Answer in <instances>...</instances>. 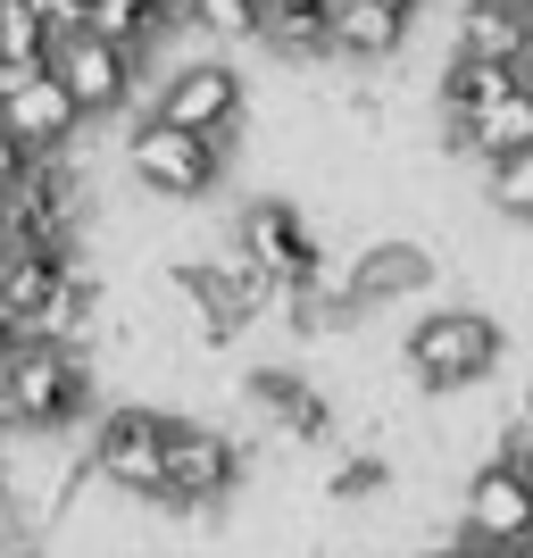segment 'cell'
<instances>
[{"label":"cell","instance_id":"cell-5","mask_svg":"<svg viewBox=\"0 0 533 558\" xmlns=\"http://www.w3.org/2000/svg\"><path fill=\"white\" fill-rule=\"evenodd\" d=\"M125 167H134V184H150L159 201H201V192L226 175V150L184 125H167V117H142L134 142H125Z\"/></svg>","mask_w":533,"mask_h":558},{"label":"cell","instance_id":"cell-17","mask_svg":"<svg viewBox=\"0 0 533 558\" xmlns=\"http://www.w3.org/2000/svg\"><path fill=\"white\" fill-rule=\"evenodd\" d=\"M459 150H475V159H517V150H533V93H509L492 100L484 117H459Z\"/></svg>","mask_w":533,"mask_h":558},{"label":"cell","instance_id":"cell-15","mask_svg":"<svg viewBox=\"0 0 533 558\" xmlns=\"http://www.w3.org/2000/svg\"><path fill=\"white\" fill-rule=\"evenodd\" d=\"M167 25H184V17H175V0H93V25H84V34L109 43V50H125V59H142Z\"/></svg>","mask_w":533,"mask_h":558},{"label":"cell","instance_id":"cell-29","mask_svg":"<svg viewBox=\"0 0 533 558\" xmlns=\"http://www.w3.org/2000/svg\"><path fill=\"white\" fill-rule=\"evenodd\" d=\"M425 558H484V550H467V542H459V550H425Z\"/></svg>","mask_w":533,"mask_h":558},{"label":"cell","instance_id":"cell-21","mask_svg":"<svg viewBox=\"0 0 533 558\" xmlns=\"http://www.w3.org/2000/svg\"><path fill=\"white\" fill-rule=\"evenodd\" d=\"M175 17L201 25V34H226V43H242V34H258L267 0H175Z\"/></svg>","mask_w":533,"mask_h":558},{"label":"cell","instance_id":"cell-11","mask_svg":"<svg viewBox=\"0 0 533 558\" xmlns=\"http://www.w3.org/2000/svg\"><path fill=\"white\" fill-rule=\"evenodd\" d=\"M68 276H75L68 251H17V258H0V308H9V326L34 333V326H43V308L68 292Z\"/></svg>","mask_w":533,"mask_h":558},{"label":"cell","instance_id":"cell-13","mask_svg":"<svg viewBox=\"0 0 533 558\" xmlns=\"http://www.w3.org/2000/svg\"><path fill=\"white\" fill-rule=\"evenodd\" d=\"M425 276H434V258L417 251V242H375L359 267H350L342 301L367 308V301H400V292H425Z\"/></svg>","mask_w":533,"mask_h":558},{"label":"cell","instance_id":"cell-22","mask_svg":"<svg viewBox=\"0 0 533 558\" xmlns=\"http://www.w3.org/2000/svg\"><path fill=\"white\" fill-rule=\"evenodd\" d=\"M484 192H492V209H500V217L533 226V150H517V159H492V167H484Z\"/></svg>","mask_w":533,"mask_h":558},{"label":"cell","instance_id":"cell-18","mask_svg":"<svg viewBox=\"0 0 533 558\" xmlns=\"http://www.w3.org/2000/svg\"><path fill=\"white\" fill-rule=\"evenodd\" d=\"M525 34H533V17H517V9H500V0H467V17H459V59H492V68H509Z\"/></svg>","mask_w":533,"mask_h":558},{"label":"cell","instance_id":"cell-14","mask_svg":"<svg viewBox=\"0 0 533 558\" xmlns=\"http://www.w3.org/2000/svg\"><path fill=\"white\" fill-rule=\"evenodd\" d=\"M251 400H258V409H276V425H283V434H301V442H325V434H334V400H325L317 384H301V375H283V367L251 375Z\"/></svg>","mask_w":533,"mask_h":558},{"label":"cell","instance_id":"cell-30","mask_svg":"<svg viewBox=\"0 0 533 558\" xmlns=\"http://www.w3.org/2000/svg\"><path fill=\"white\" fill-rule=\"evenodd\" d=\"M500 9H517V17H533V0H500Z\"/></svg>","mask_w":533,"mask_h":558},{"label":"cell","instance_id":"cell-6","mask_svg":"<svg viewBox=\"0 0 533 558\" xmlns=\"http://www.w3.org/2000/svg\"><path fill=\"white\" fill-rule=\"evenodd\" d=\"M242 258H251L258 276H276L283 283V301L292 292H325V258H317V233L301 226V209L292 201H251L242 209Z\"/></svg>","mask_w":533,"mask_h":558},{"label":"cell","instance_id":"cell-25","mask_svg":"<svg viewBox=\"0 0 533 558\" xmlns=\"http://www.w3.org/2000/svg\"><path fill=\"white\" fill-rule=\"evenodd\" d=\"M25 175H34V150H25V142L9 134V125H0V192H17Z\"/></svg>","mask_w":533,"mask_h":558},{"label":"cell","instance_id":"cell-26","mask_svg":"<svg viewBox=\"0 0 533 558\" xmlns=\"http://www.w3.org/2000/svg\"><path fill=\"white\" fill-rule=\"evenodd\" d=\"M509 75H517V93H533V34L517 43V59H509Z\"/></svg>","mask_w":533,"mask_h":558},{"label":"cell","instance_id":"cell-19","mask_svg":"<svg viewBox=\"0 0 533 558\" xmlns=\"http://www.w3.org/2000/svg\"><path fill=\"white\" fill-rule=\"evenodd\" d=\"M509 93H517L509 68H492V59H459V50H450V68H441V109H450V117H484L492 100H509Z\"/></svg>","mask_w":533,"mask_h":558},{"label":"cell","instance_id":"cell-3","mask_svg":"<svg viewBox=\"0 0 533 558\" xmlns=\"http://www.w3.org/2000/svg\"><path fill=\"white\" fill-rule=\"evenodd\" d=\"M500 367V326H492L484 308H441L409 333V375H417L425 392H467V384H484Z\"/></svg>","mask_w":533,"mask_h":558},{"label":"cell","instance_id":"cell-4","mask_svg":"<svg viewBox=\"0 0 533 558\" xmlns=\"http://www.w3.org/2000/svg\"><path fill=\"white\" fill-rule=\"evenodd\" d=\"M167 442H175V417L125 400L93 434V475L117 484V492H134V500H167Z\"/></svg>","mask_w":533,"mask_h":558},{"label":"cell","instance_id":"cell-1","mask_svg":"<svg viewBox=\"0 0 533 558\" xmlns=\"http://www.w3.org/2000/svg\"><path fill=\"white\" fill-rule=\"evenodd\" d=\"M93 400V367L75 342H17L0 367V425L9 434H68Z\"/></svg>","mask_w":533,"mask_h":558},{"label":"cell","instance_id":"cell-20","mask_svg":"<svg viewBox=\"0 0 533 558\" xmlns=\"http://www.w3.org/2000/svg\"><path fill=\"white\" fill-rule=\"evenodd\" d=\"M50 50H59V34H50L43 9L34 0H0V68H50Z\"/></svg>","mask_w":533,"mask_h":558},{"label":"cell","instance_id":"cell-9","mask_svg":"<svg viewBox=\"0 0 533 558\" xmlns=\"http://www.w3.org/2000/svg\"><path fill=\"white\" fill-rule=\"evenodd\" d=\"M233 484H242V450L217 425H175V442H167V500L175 509H209Z\"/></svg>","mask_w":533,"mask_h":558},{"label":"cell","instance_id":"cell-10","mask_svg":"<svg viewBox=\"0 0 533 558\" xmlns=\"http://www.w3.org/2000/svg\"><path fill=\"white\" fill-rule=\"evenodd\" d=\"M134 68H142V59L93 43V34H68V43L50 50V75L68 84V100L84 117H117V109H125V100H134Z\"/></svg>","mask_w":533,"mask_h":558},{"label":"cell","instance_id":"cell-7","mask_svg":"<svg viewBox=\"0 0 533 558\" xmlns=\"http://www.w3.org/2000/svg\"><path fill=\"white\" fill-rule=\"evenodd\" d=\"M0 125L34 150V159H59L84 125V109L68 100V84L50 68H0Z\"/></svg>","mask_w":533,"mask_h":558},{"label":"cell","instance_id":"cell-23","mask_svg":"<svg viewBox=\"0 0 533 558\" xmlns=\"http://www.w3.org/2000/svg\"><path fill=\"white\" fill-rule=\"evenodd\" d=\"M384 484H392V466L375 459V450H359V459H342L334 475H325V492H334V500H375Z\"/></svg>","mask_w":533,"mask_h":558},{"label":"cell","instance_id":"cell-24","mask_svg":"<svg viewBox=\"0 0 533 558\" xmlns=\"http://www.w3.org/2000/svg\"><path fill=\"white\" fill-rule=\"evenodd\" d=\"M34 9H43V17H50V34H59V43L93 25V0H34Z\"/></svg>","mask_w":533,"mask_h":558},{"label":"cell","instance_id":"cell-16","mask_svg":"<svg viewBox=\"0 0 533 558\" xmlns=\"http://www.w3.org/2000/svg\"><path fill=\"white\" fill-rule=\"evenodd\" d=\"M258 43L283 50V59H317V50H334V0H267Z\"/></svg>","mask_w":533,"mask_h":558},{"label":"cell","instance_id":"cell-27","mask_svg":"<svg viewBox=\"0 0 533 558\" xmlns=\"http://www.w3.org/2000/svg\"><path fill=\"white\" fill-rule=\"evenodd\" d=\"M17 342H25V333L9 326V308H0V367H9V350H17Z\"/></svg>","mask_w":533,"mask_h":558},{"label":"cell","instance_id":"cell-28","mask_svg":"<svg viewBox=\"0 0 533 558\" xmlns=\"http://www.w3.org/2000/svg\"><path fill=\"white\" fill-rule=\"evenodd\" d=\"M517 425H533V375H525V392H517Z\"/></svg>","mask_w":533,"mask_h":558},{"label":"cell","instance_id":"cell-2","mask_svg":"<svg viewBox=\"0 0 533 558\" xmlns=\"http://www.w3.org/2000/svg\"><path fill=\"white\" fill-rule=\"evenodd\" d=\"M459 542L484 550V558H533V475L517 459H492V466L467 475Z\"/></svg>","mask_w":533,"mask_h":558},{"label":"cell","instance_id":"cell-12","mask_svg":"<svg viewBox=\"0 0 533 558\" xmlns=\"http://www.w3.org/2000/svg\"><path fill=\"white\" fill-rule=\"evenodd\" d=\"M417 0H334V50L342 59H392L409 43Z\"/></svg>","mask_w":533,"mask_h":558},{"label":"cell","instance_id":"cell-8","mask_svg":"<svg viewBox=\"0 0 533 558\" xmlns=\"http://www.w3.org/2000/svg\"><path fill=\"white\" fill-rule=\"evenodd\" d=\"M150 117H167V125H184V134L226 150L233 125H242V75H233L226 59H192V68H175L159 84V109Z\"/></svg>","mask_w":533,"mask_h":558}]
</instances>
